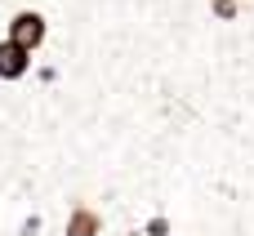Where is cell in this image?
I'll list each match as a JSON object with an SVG mask.
<instances>
[{
  "mask_svg": "<svg viewBox=\"0 0 254 236\" xmlns=\"http://www.w3.org/2000/svg\"><path fill=\"white\" fill-rule=\"evenodd\" d=\"M125 236H143V232H138V223H129V228H125Z\"/></svg>",
  "mask_w": 254,
  "mask_h": 236,
  "instance_id": "cell-7",
  "label": "cell"
},
{
  "mask_svg": "<svg viewBox=\"0 0 254 236\" xmlns=\"http://www.w3.org/2000/svg\"><path fill=\"white\" fill-rule=\"evenodd\" d=\"M45 36H49L45 13H36V9H18V13L9 18V36H4V40H13V45H22L27 54H36V49L45 45Z\"/></svg>",
  "mask_w": 254,
  "mask_h": 236,
  "instance_id": "cell-2",
  "label": "cell"
},
{
  "mask_svg": "<svg viewBox=\"0 0 254 236\" xmlns=\"http://www.w3.org/2000/svg\"><path fill=\"white\" fill-rule=\"evenodd\" d=\"M210 13L223 18V22H232V18L241 13V4H237V0H210Z\"/></svg>",
  "mask_w": 254,
  "mask_h": 236,
  "instance_id": "cell-6",
  "label": "cell"
},
{
  "mask_svg": "<svg viewBox=\"0 0 254 236\" xmlns=\"http://www.w3.org/2000/svg\"><path fill=\"white\" fill-rule=\"evenodd\" d=\"M31 71V54L13 40H0V85H18Z\"/></svg>",
  "mask_w": 254,
  "mask_h": 236,
  "instance_id": "cell-3",
  "label": "cell"
},
{
  "mask_svg": "<svg viewBox=\"0 0 254 236\" xmlns=\"http://www.w3.org/2000/svg\"><path fill=\"white\" fill-rule=\"evenodd\" d=\"M13 236H45V210H27L13 223Z\"/></svg>",
  "mask_w": 254,
  "mask_h": 236,
  "instance_id": "cell-5",
  "label": "cell"
},
{
  "mask_svg": "<svg viewBox=\"0 0 254 236\" xmlns=\"http://www.w3.org/2000/svg\"><path fill=\"white\" fill-rule=\"evenodd\" d=\"M107 210H98V205H89V196H71V205H67V214H63V236H107Z\"/></svg>",
  "mask_w": 254,
  "mask_h": 236,
  "instance_id": "cell-1",
  "label": "cell"
},
{
  "mask_svg": "<svg viewBox=\"0 0 254 236\" xmlns=\"http://www.w3.org/2000/svg\"><path fill=\"white\" fill-rule=\"evenodd\" d=\"M138 232H143V236H174V214H165V210H152V214L138 223Z\"/></svg>",
  "mask_w": 254,
  "mask_h": 236,
  "instance_id": "cell-4",
  "label": "cell"
}]
</instances>
